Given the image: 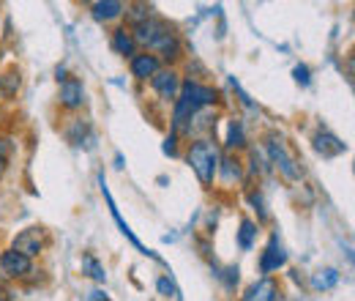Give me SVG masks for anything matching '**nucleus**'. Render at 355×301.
<instances>
[{
    "label": "nucleus",
    "instance_id": "nucleus-20",
    "mask_svg": "<svg viewBox=\"0 0 355 301\" xmlns=\"http://www.w3.org/2000/svg\"><path fill=\"white\" fill-rule=\"evenodd\" d=\"M339 282V274L334 271V268H325V271H317L314 274V279H311V285L317 288V291H328V288H334Z\"/></svg>",
    "mask_w": 355,
    "mask_h": 301
},
{
    "label": "nucleus",
    "instance_id": "nucleus-13",
    "mask_svg": "<svg viewBox=\"0 0 355 301\" xmlns=\"http://www.w3.org/2000/svg\"><path fill=\"white\" fill-rule=\"evenodd\" d=\"M314 151H317L320 156H325V159H334V156L345 154L347 145H345L336 134H331V131H317V134H314Z\"/></svg>",
    "mask_w": 355,
    "mask_h": 301
},
{
    "label": "nucleus",
    "instance_id": "nucleus-22",
    "mask_svg": "<svg viewBox=\"0 0 355 301\" xmlns=\"http://www.w3.org/2000/svg\"><path fill=\"white\" fill-rule=\"evenodd\" d=\"M126 17H129V22H132V28H134V25L150 19L153 14H150V6H145V3H134V6H126Z\"/></svg>",
    "mask_w": 355,
    "mask_h": 301
},
{
    "label": "nucleus",
    "instance_id": "nucleus-19",
    "mask_svg": "<svg viewBox=\"0 0 355 301\" xmlns=\"http://www.w3.org/2000/svg\"><path fill=\"white\" fill-rule=\"evenodd\" d=\"M230 151H241L246 145V134H243V124L241 121H230V129H227V143H224Z\"/></svg>",
    "mask_w": 355,
    "mask_h": 301
},
{
    "label": "nucleus",
    "instance_id": "nucleus-7",
    "mask_svg": "<svg viewBox=\"0 0 355 301\" xmlns=\"http://www.w3.org/2000/svg\"><path fill=\"white\" fill-rule=\"evenodd\" d=\"M287 266V252H284V247H282V241H279V236L273 233L270 238H268L266 250L260 252V274H273V271H279V268H284Z\"/></svg>",
    "mask_w": 355,
    "mask_h": 301
},
{
    "label": "nucleus",
    "instance_id": "nucleus-5",
    "mask_svg": "<svg viewBox=\"0 0 355 301\" xmlns=\"http://www.w3.org/2000/svg\"><path fill=\"white\" fill-rule=\"evenodd\" d=\"M46 244H49V233H46L42 225H31V227H25V230H19V233L14 236L11 250L33 260L44 252Z\"/></svg>",
    "mask_w": 355,
    "mask_h": 301
},
{
    "label": "nucleus",
    "instance_id": "nucleus-27",
    "mask_svg": "<svg viewBox=\"0 0 355 301\" xmlns=\"http://www.w3.org/2000/svg\"><path fill=\"white\" fill-rule=\"evenodd\" d=\"M178 134H170V137H167V143H164V154H170V156H175L178 154Z\"/></svg>",
    "mask_w": 355,
    "mask_h": 301
},
{
    "label": "nucleus",
    "instance_id": "nucleus-15",
    "mask_svg": "<svg viewBox=\"0 0 355 301\" xmlns=\"http://www.w3.org/2000/svg\"><path fill=\"white\" fill-rule=\"evenodd\" d=\"M112 49L118 52V55H123V58H134L137 55V44H134V36L129 28H115L112 31Z\"/></svg>",
    "mask_w": 355,
    "mask_h": 301
},
{
    "label": "nucleus",
    "instance_id": "nucleus-30",
    "mask_svg": "<svg viewBox=\"0 0 355 301\" xmlns=\"http://www.w3.org/2000/svg\"><path fill=\"white\" fill-rule=\"evenodd\" d=\"M0 301H11V299H8V293H6L3 288H0Z\"/></svg>",
    "mask_w": 355,
    "mask_h": 301
},
{
    "label": "nucleus",
    "instance_id": "nucleus-21",
    "mask_svg": "<svg viewBox=\"0 0 355 301\" xmlns=\"http://www.w3.org/2000/svg\"><path fill=\"white\" fill-rule=\"evenodd\" d=\"M11 154H14V140L0 134V181H3V175L11 165Z\"/></svg>",
    "mask_w": 355,
    "mask_h": 301
},
{
    "label": "nucleus",
    "instance_id": "nucleus-17",
    "mask_svg": "<svg viewBox=\"0 0 355 301\" xmlns=\"http://www.w3.org/2000/svg\"><path fill=\"white\" fill-rule=\"evenodd\" d=\"M19 86H22V77H19L17 69L0 74V101H11L19 93Z\"/></svg>",
    "mask_w": 355,
    "mask_h": 301
},
{
    "label": "nucleus",
    "instance_id": "nucleus-9",
    "mask_svg": "<svg viewBox=\"0 0 355 301\" xmlns=\"http://www.w3.org/2000/svg\"><path fill=\"white\" fill-rule=\"evenodd\" d=\"M180 86H183V80H180V74H178L175 69H162V72L150 80V88H153V90L159 93V99H164V101H178Z\"/></svg>",
    "mask_w": 355,
    "mask_h": 301
},
{
    "label": "nucleus",
    "instance_id": "nucleus-29",
    "mask_svg": "<svg viewBox=\"0 0 355 301\" xmlns=\"http://www.w3.org/2000/svg\"><path fill=\"white\" fill-rule=\"evenodd\" d=\"M55 74H58V83H63V80H66V69H63V66H58V72H55Z\"/></svg>",
    "mask_w": 355,
    "mask_h": 301
},
{
    "label": "nucleus",
    "instance_id": "nucleus-26",
    "mask_svg": "<svg viewBox=\"0 0 355 301\" xmlns=\"http://www.w3.org/2000/svg\"><path fill=\"white\" fill-rule=\"evenodd\" d=\"M159 293H162V296H175V288H173V282H170L167 277L159 279Z\"/></svg>",
    "mask_w": 355,
    "mask_h": 301
},
{
    "label": "nucleus",
    "instance_id": "nucleus-11",
    "mask_svg": "<svg viewBox=\"0 0 355 301\" xmlns=\"http://www.w3.org/2000/svg\"><path fill=\"white\" fill-rule=\"evenodd\" d=\"M132 63V74L139 80V83H145V80H153L159 72H162V60L153 55V52H137L134 58H129Z\"/></svg>",
    "mask_w": 355,
    "mask_h": 301
},
{
    "label": "nucleus",
    "instance_id": "nucleus-23",
    "mask_svg": "<svg viewBox=\"0 0 355 301\" xmlns=\"http://www.w3.org/2000/svg\"><path fill=\"white\" fill-rule=\"evenodd\" d=\"M83 271H88V277H93L96 282H104V277H107V274H104V266L93 258V255H85V258H83Z\"/></svg>",
    "mask_w": 355,
    "mask_h": 301
},
{
    "label": "nucleus",
    "instance_id": "nucleus-14",
    "mask_svg": "<svg viewBox=\"0 0 355 301\" xmlns=\"http://www.w3.org/2000/svg\"><path fill=\"white\" fill-rule=\"evenodd\" d=\"M90 14H93L96 22H115L126 14V6L118 3V0H98V3L90 6Z\"/></svg>",
    "mask_w": 355,
    "mask_h": 301
},
{
    "label": "nucleus",
    "instance_id": "nucleus-24",
    "mask_svg": "<svg viewBox=\"0 0 355 301\" xmlns=\"http://www.w3.org/2000/svg\"><path fill=\"white\" fill-rule=\"evenodd\" d=\"M249 203L257 209V214H260V222H266L268 211H266V200H263V195H260V192H249Z\"/></svg>",
    "mask_w": 355,
    "mask_h": 301
},
{
    "label": "nucleus",
    "instance_id": "nucleus-16",
    "mask_svg": "<svg viewBox=\"0 0 355 301\" xmlns=\"http://www.w3.org/2000/svg\"><path fill=\"white\" fill-rule=\"evenodd\" d=\"M216 175H222L224 184H232V181H243V165H241V159L238 156H232V154H227L219 159V170Z\"/></svg>",
    "mask_w": 355,
    "mask_h": 301
},
{
    "label": "nucleus",
    "instance_id": "nucleus-1",
    "mask_svg": "<svg viewBox=\"0 0 355 301\" xmlns=\"http://www.w3.org/2000/svg\"><path fill=\"white\" fill-rule=\"evenodd\" d=\"M132 36H134V44L148 47L145 52H153L159 60H167V63L180 60V52H183L180 49V39H178V33L164 19L150 17V19L139 22V25H134Z\"/></svg>",
    "mask_w": 355,
    "mask_h": 301
},
{
    "label": "nucleus",
    "instance_id": "nucleus-3",
    "mask_svg": "<svg viewBox=\"0 0 355 301\" xmlns=\"http://www.w3.org/2000/svg\"><path fill=\"white\" fill-rule=\"evenodd\" d=\"M266 151H268V162H270V168H276L287 181H301V178H304V168L298 165L295 154L287 148V140H284L282 134H276V131L268 134Z\"/></svg>",
    "mask_w": 355,
    "mask_h": 301
},
{
    "label": "nucleus",
    "instance_id": "nucleus-25",
    "mask_svg": "<svg viewBox=\"0 0 355 301\" xmlns=\"http://www.w3.org/2000/svg\"><path fill=\"white\" fill-rule=\"evenodd\" d=\"M293 74H295V83H298V86H309L311 83V72H309V66H304V63H301V66H295V72H293Z\"/></svg>",
    "mask_w": 355,
    "mask_h": 301
},
{
    "label": "nucleus",
    "instance_id": "nucleus-28",
    "mask_svg": "<svg viewBox=\"0 0 355 301\" xmlns=\"http://www.w3.org/2000/svg\"><path fill=\"white\" fill-rule=\"evenodd\" d=\"M90 301H110V296H107L104 291H93V293H90Z\"/></svg>",
    "mask_w": 355,
    "mask_h": 301
},
{
    "label": "nucleus",
    "instance_id": "nucleus-2",
    "mask_svg": "<svg viewBox=\"0 0 355 301\" xmlns=\"http://www.w3.org/2000/svg\"><path fill=\"white\" fill-rule=\"evenodd\" d=\"M219 145L211 137H197L194 143H189L186 148V165L194 170V175L200 178L202 186H214V178L219 170Z\"/></svg>",
    "mask_w": 355,
    "mask_h": 301
},
{
    "label": "nucleus",
    "instance_id": "nucleus-4",
    "mask_svg": "<svg viewBox=\"0 0 355 301\" xmlns=\"http://www.w3.org/2000/svg\"><path fill=\"white\" fill-rule=\"evenodd\" d=\"M216 90L211 86H202V83H197V80H186L183 86H180V93H178V104H183L189 113H200V110H208L214 101H216Z\"/></svg>",
    "mask_w": 355,
    "mask_h": 301
},
{
    "label": "nucleus",
    "instance_id": "nucleus-12",
    "mask_svg": "<svg viewBox=\"0 0 355 301\" xmlns=\"http://www.w3.org/2000/svg\"><path fill=\"white\" fill-rule=\"evenodd\" d=\"M241 301H282V291H279L276 279L263 277V279H257L254 285L246 288V293L241 296Z\"/></svg>",
    "mask_w": 355,
    "mask_h": 301
},
{
    "label": "nucleus",
    "instance_id": "nucleus-18",
    "mask_svg": "<svg viewBox=\"0 0 355 301\" xmlns=\"http://www.w3.org/2000/svg\"><path fill=\"white\" fill-rule=\"evenodd\" d=\"M254 238H257V222L252 219H241V230H238V247L243 252H249L254 247Z\"/></svg>",
    "mask_w": 355,
    "mask_h": 301
},
{
    "label": "nucleus",
    "instance_id": "nucleus-8",
    "mask_svg": "<svg viewBox=\"0 0 355 301\" xmlns=\"http://www.w3.org/2000/svg\"><path fill=\"white\" fill-rule=\"evenodd\" d=\"M58 101H60V107H66V110H71V113L83 110V107H85V88H83V80L66 77V80L60 83Z\"/></svg>",
    "mask_w": 355,
    "mask_h": 301
},
{
    "label": "nucleus",
    "instance_id": "nucleus-6",
    "mask_svg": "<svg viewBox=\"0 0 355 301\" xmlns=\"http://www.w3.org/2000/svg\"><path fill=\"white\" fill-rule=\"evenodd\" d=\"M28 274H33V260L14 252L11 247L0 252V277H6V279H25Z\"/></svg>",
    "mask_w": 355,
    "mask_h": 301
},
{
    "label": "nucleus",
    "instance_id": "nucleus-10",
    "mask_svg": "<svg viewBox=\"0 0 355 301\" xmlns=\"http://www.w3.org/2000/svg\"><path fill=\"white\" fill-rule=\"evenodd\" d=\"M98 184H101V192H104V200H107V206H110V214H112V219L118 222V227H121V233H123V236H126V238L132 241V244H134V247H137V250H139V252H142V255H148V258L159 260V255H156V252H150V250H145V247H142V241H139V238L134 236V230H132V227H129V225L123 222V216H121V211H118V206H115V200H112V195H110V189H107V184H104V175H98Z\"/></svg>",
    "mask_w": 355,
    "mask_h": 301
}]
</instances>
